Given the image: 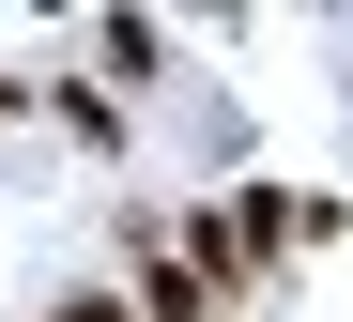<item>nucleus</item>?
I'll return each instance as SVG.
<instances>
[{"label":"nucleus","mask_w":353,"mask_h":322,"mask_svg":"<svg viewBox=\"0 0 353 322\" xmlns=\"http://www.w3.org/2000/svg\"><path fill=\"white\" fill-rule=\"evenodd\" d=\"M92 61H108V77H154L169 46H154V16H108V31H92Z\"/></svg>","instance_id":"f257e3e1"},{"label":"nucleus","mask_w":353,"mask_h":322,"mask_svg":"<svg viewBox=\"0 0 353 322\" xmlns=\"http://www.w3.org/2000/svg\"><path fill=\"white\" fill-rule=\"evenodd\" d=\"M46 322H139L123 292H62V307H46Z\"/></svg>","instance_id":"f03ea898"}]
</instances>
